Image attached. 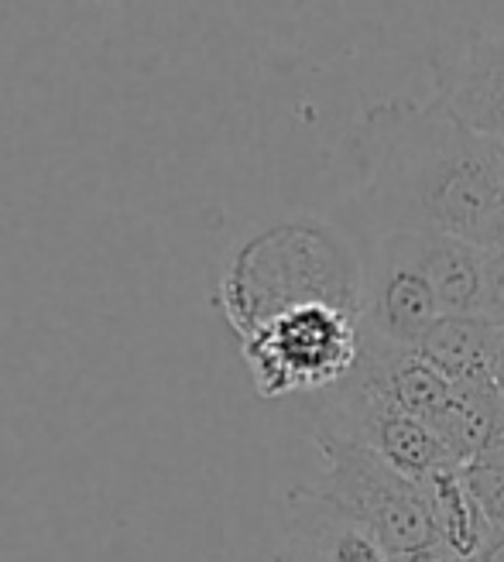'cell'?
Wrapping results in <instances>:
<instances>
[{
	"mask_svg": "<svg viewBox=\"0 0 504 562\" xmlns=\"http://www.w3.org/2000/svg\"><path fill=\"white\" fill-rule=\"evenodd\" d=\"M484 316L504 326V250H484Z\"/></svg>",
	"mask_w": 504,
	"mask_h": 562,
	"instance_id": "obj_14",
	"label": "cell"
},
{
	"mask_svg": "<svg viewBox=\"0 0 504 562\" xmlns=\"http://www.w3.org/2000/svg\"><path fill=\"white\" fill-rule=\"evenodd\" d=\"M275 562H395L384 546L329 501L316 484H302L285 501V531Z\"/></svg>",
	"mask_w": 504,
	"mask_h": 562,
	"instance_id": "obj_7",
	"label": "cell"
},
{
	"mask_svg": "<svg viewBox=\"0 0 504 562\" xmlns=\"http://www.w3.org/2000/svg\"><path fill=\"white\" fill-rule=\"evenodd\" d=\"M363 258V305L360 340L418 350L426 333L439 323V302L433 285L408 255L402 234H371Z\"/></svg>",
	"mask_w": 504,
	"mask_h": 562,
	"instance_id": "obj_6",
	"label": "cell"
},
{
	"mask_svg": "<svg viewBox=\"0 0 504 562\" xmlns=\"http://www.w3.org/2000/svg\"><path fill=\"white\" fill-rule=\"evenodd\" d=\"M443 316H484V250L446 234H402Z\"/></svg>",
	"mask_w": 504,
	"mask_h": 562,
	"instance_id": "obj_9",
	"label": "cell"
},
{
	"mask_svg": "<svg viewBox=\"0 0 504 562\" xmlns=\"http://www.w3.org/2000/svg\"><path fill=\"white\" fill-rule=\"evenodd\" d=\"M478 562H504V525H491L488 539L478 552Z\"/></svg>",
	"mask_w": 504,
	"mask_h": 562,
	"instance_id": "obj_15",
	"label": "cell"
},
{
	"mask_svg": "<svg viewBox=\"0 0 504 562\" xmlns=\"http://www.w3.org/2000/svg\"><path fill=\"white\" fill-rule=\"evenodd\" d=\"M244 360L265 398L329 391L360 360V323L333 305H302L240 336Z\"/></svg>",
	"mask_w": 504,
	"mask_h": 562,
	"instance_id": "obj_4",
	"label": "cell"
},
{
	"mask_svg": "<svg viewBox=\"0 0 504 562\" xmlns=\"http://www.w3.org/2000/svg\"><path fill=\"white\" fill-rule=\"evenodd\" d=\"M504 426V398L497 381L453 384L450 398L436 412L429 429L446 446L457 467L470 463Z\"/></svg>",
	"mask_w": 504,
	"mask_h": 562,
	"instance_id": "obj_11",
	"label": "cell"
},
{
	"mask_svg": "<svg viewBox=\"0 0 504 562\" xmlns=\"http://www.w3.org/2000/svg\"><path fill=\"white\" fill-rule=\"evenodd\" d=\"M460 473L484 518L491 525H504V426L478 457L460 467Z\"/></svg>",
	"mask_w": 504,
	"mask_h": 562,
	"instance_id": "obj_13",
	"label": "cell"
},
{
	"mask_svg": "<svg viewBox=\"0 0 504 562\" xmlns=\"http://www.w3.org/2000/svg\"><path fill=\"white\" fill-rule=\"evenodd\" d=\"M316 429L371 449L374 457H381L388 467H395L415 484H426L439 470L457 467L426 422L395 408L357 374L326 391Z\"/></svg>",
	"mask_w": 504,
	"mask_h": 562,
	"instance_id": "obj_5",
	"label": "cell"
},
{
	"mask_svg": "<svg viewBox=\"0 0 504 562\" xmlns=\"http://www.w3.org/2000/svg\"><path fill=\"white\" fill-rule=\"evenodd\" d=\"M433 368L450 384L497 381L504 357V326L488 316H439V323L418 344Z\"/></svg>",
	"mask_w": 504,
	"mask_h": 562,
	"instance_id": "obj_10",
	"label": "cell"
},
{
	"mask_svg": "<svg viewBox=\"0 0 504 562\" xmlns=\"http://www.w3.org/2000/svg\"><path fill=\"white\" fill-rule=\"evenodd\" d=\"M436 93L457 121L484 137H504V42L473 38L457 59L433 63Z\"/></svg>",
	"mask_w": 504,
	"mask_h": 562,
	"instance_id": "obj_8",
	"label": "cell"
},
{
	"mask_svg": "<svg viewBox=\"0 0 504 562\" xmlns=\"http://www.w3.org/2000/svg\"><path fill=\"white\" fill-rule=\"evenodd\" d=\"M484 250H504V195L497 203V213H494V223H491V234H488V247Z\"/></svg>",
	"mask_w": 504,
	"mask_h": 562,
	"instance_id": "obj_16",
	"label": "cell"
},
{
	"mask_svg": "<svg viewBox=\"0 0 504 562\" xmlns=\"http://www.w3.org/2000/svg\"><path fill=\"white\" fill-rule=\"evenodd\" d=\"M491 140H494V151H497V158L504 165V137H491Z\"/></svg>",
	"mask_w": 504,
	"mask_h": 562,
	"instance_id": "obj_17",
	"label": "cell"
},
{
	"mask_svg": "<svg viewBox=\"0 0 504 562\" xmlns=\"http://www.w3.org/2000/svg\"><path fill=\"white\" fill-rule=\"evenodd\" d=\"M313 439L326 460V473L316 487L368 528L391 559L415 562L446 549L423 484L408 481L371 449L344 436L313 429Z\"/></svg>",
	"mask_w": 504,
	"mask_h": 562,
	"instance_id": "obj_3",
	"label": "cell"
},
{
	"mask_svg": "<svg viewBox=\"0 0 504 562\" xmlns=\"http://www.w3.org/2000/svg\"><path fill=\"white\" fill-rule=\"evenodd\" d=\"M423 487H426L433 521L439 528V539L446 542V549L457 555H467V559H478L488 531H491V521L484 518L481 504L473 501L460 467L439 470Z\"/></svg>",
	"mask_w": 504,
	"mask_h": 562,
	"instance_id": "obj_12",
	"label": "cell"
},
{
	"mask_svg": "<svg viewBox=\"0 0 504 562\" xmlns=\"http://www.w3.org/2000/svg\"><path fill=\"white\" fill-rule=\"evenodd\" d=\"M357 155L371 234H446L488 247L504 165L494 140L439 100H391L368 110Z\"/></svg>",
	"mask_w": 504,
	"mask_h": 562,
	"instance_id": "obj_1",
	"label": "cell"
},
{
	"mask_svg": "<svg viewBox=\"0 0 504 562\" xmlns=\"http://www.w3.org/2000/svg\"><path fill=\"white\" fill-rule=\"evenodd\" d=\"M216 302L237 336L302 305H333L360 323L363 258L320 220L275 223L231 258Z\"/></svg>",
	"mask_w": 504,
	"mask_h": 562,
	"instance_id": "obj_2",
	"label": "cell"
}]
</instances>
